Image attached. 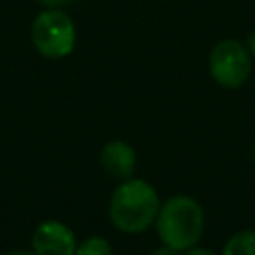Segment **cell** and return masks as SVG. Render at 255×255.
I'll return each mask as SVG.
<instances>
[{
    "label": "cell",
    "instance_id": "1",
    "mask_svg": "<svg viewBox=\"0 0 255 255\" xmlns=\"http://www.w3.org/2000/svg\"><path fill=\"white\" fill-rule=\"evenodd\" d=\"M159 195L143 179H124L112 193L110 219L122 233H141L155 223Z\"/></svg>",
    "mask_w": 255,
    "mask_h": 255
},
{
    "label": "cell",
    "instance_id": "2",
    "mask_svg": "<svg viewBox=\"0 0 255 255\" xmlns=\"http://www.w3.org/2000/svg\"><path fill=\"white\" fill-rule=\"evenodd\" d=\"M153 225L163 245H169L177 251H187L201 239L205 215L193 197L173 195L161 203Z\"/></svg>",
    "mask_w": 255,
    "mask_h": 255
},
{
    "label": "cell",
    "instance_id": "3",
    "mask_svg": "<svg viewBox=\"0 0 255 255\" xmlns=\"http://www.w3.org/2000/svg\"><path fill=\"white\" fill-rule=\"evenodd\" d=\"M30 40L40 56L48 60L66 58L76 46L74 20L62 8H44L32 20Z\"/></svg>",
    "mask_w": 255,
    "mask_h": 255
},
{
    "label": "cell",
    "instance_id": "4",
    "mask_svg": "<svg viewBox=\"0 0 255 255\" xmlns=\"http://www.w3.org/2000/svg\"><path fill=\"white\" fill-rule=\"evenodd\" d=\"M209 74L211 78L227 90H235L247 82L251 76L253 58L245 44L233 38L219 40L209 52Z\"/></svg>",
    "mask_w": 255,
    "mask_h": 255
},
{
    "label": "cell",
    "instance_id": "5",
    "mask_svg": "<svg viewBox=\"0 0 255 255\" xmlns=\"http://www.w3.org/2000/svg\"><path fill=\"white\" fill-rule=\"evenodd\" d=\"M76 247L74 231L58 219L38 223L32 233V251L36 255H76Z\"/></svg>",
    "mask_w": 255,
    "mask_h": 255
},
{
    "label": "cell",
    "instance_id": "6",
    "mask_svg": "<svg viewBox=\"0 0 255 255\" xmlns=\"http://www.w3.org/2000/svg\"><path fill=\"white\" fill-rule=\"evenodd\" d=\"M100 165L116 179H129L135 171V151L129 143L112 139L100 151Z\"/></svg>",
    "mask_w": 255,
    "mask_h": 255
},
{
    "label": "cell",
    "instance_id": "7",
    "mask_svg": "<svg viewBox=\"0 0 255 255\" xmlns=\"http://www.w3.org/2000/svg\"><path fill=\"white\" fill-rule=\"evenodd\" d=\"M223 255H255V231L243 229L233 233L223 245Z\"/></svg>",
    "mask_w": 255,
    "mask_h": 255
},
{
    "label": "cell",
    "instance_id": "8",
    "mask_svg": "<svg viewBox=\"0 0 255 255\" xmlns=\"http://www.w3.org/2000/svg\"><path fill=\"white\" fill-rule=\"evenodd\" d=\"M76 255H112V245L108 239L100 235H92V237H86L76 247Z\"/></svg>",
    "mask_w": 255,
    "mask_h": 255
},
{
    "label": "cell",
    "instance_id": "9",
    "mask_svg": "<svg viewBox=\"0 0 255 255\" xmlns=\"http://www.w3.org/2000/svg\"><path fill=\"white\" fill-rule=\"evenodd\" d=\"M38 4H42L44 8H66L70 6L74 0H36Z\"/></svg>",
    "mask_w": 255,
    "mask_h": 255
},
{
    "label": "cell",
    "instance_id": "10",
    "mask_svg": "<svg viewBox=\"0 0 255 255\" xmlns=\"http://www.w3.org/2000/svg\"><path fill=\"white\" fill-rule=\"evenodd\" d=\"M151 255H179V251H177V249H173V247H169V245H163V247L153 249V251H151Z\"/></svg>",
    "mask_w": 255,
    "mask_h": 255
},
{
    "label": "cell",
    "instance_id": "11",
    "mask_svg": "<svg viewBox=\"0 0 255 255\" xmlns=\"http://www.w3.org/2000/svg\"><path fill=\"white\" fill-rule=\"evenodd\" d=\"M185 255H215L211 249H205V247H189L187 251H185Z\"/></svg>",
    "mask_w": 255,
    "mask_h": 255
},
{
    "label": "cell",
    "instance_id": "12",
    "mask_svg": "<svg viewBox=\"0 0 255 255\" xmlns=\"http://www.w3.org/2000/svg\"><path fill=\"white\" fill-rule=\"evenodd\" d=\"M245 46H247V50H249V54H251V58H255V30L247 36V40H245Z\"/></svg>",
    "mask_w": 255,
    "mask_h": 255
},
{
    "label": "cell",
    "instance_id": "13",
    "mask_svg": "<svg viewBox=\"0 0 255 255\" xmlns=\"http://www.w3.org/2000/svg\"><path fill=\"white\" fill-rule=\"evenodd\" d=\"M4 255H36L34 251L30 253V251H22V249H16V251H8V253H4Z\"/></svg>",
    "mask_w": 255,
    "mask_h": 255
}]
</instances>
